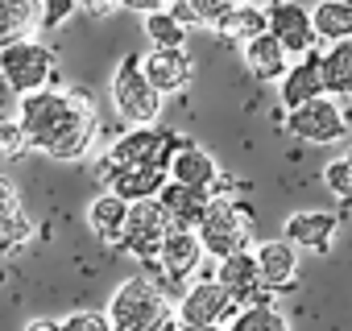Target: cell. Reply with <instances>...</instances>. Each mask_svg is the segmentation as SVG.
<instances>
[{
	"mask_svg": "<svg viewBox=\"0 0 352 331\" xmlns=\"http://www.w3.org/2000/svg\"><path fill=\"white\" fill-rule=\"evenodd\" d=\"M224 331H290V319L278 310V302L270 306H241Z\"/></svg>",
	"mask_w": 352,
	"mask_h": 331,
	"instance_id": "27",
	"label": "cell"
},
{
	"mask_svg": "<svg viewBox=\"0 0 352 331\" xmlns=\"http://www.w3.org/2000/svg\"><path fill=\"white\" fill-rule=\"evenodd\" d=\"M270 17V34L282 42V50L290 58H302L307 50H315V25H311V9H302L298 0H274L265 9Z\"/></svg>",
	"mask_w": 352,
	"mask_h": 331,
	"instance_id": "12",
	"label": "cell"
},
{
	"mask_svg": "<svg viewBox=\"0 0 352 331\" xmlns=\"http://www.w3.org/2000/svg\"><path fill=\"white\" fill-rule=\"evenodd\" d=\"M311 25H315V38L327 46L352 42V0H319L311 9Z\"/></svg>",
	"mask_w": 352,
	"mask_h": 331,
	"instance_id": "22",
	"label": "cell"
},
{
	"mask_svg": "<svg viewBox=\"0 0 352 331\" xmlns=\"http://www.w3.org/2000/svg\"><path fill=\"white\" fill-rule=\"evenodd\" d=\"M166 174H170V183L199 187V191H216V183H220V166H216V157H212L204 145H191V141H187L179 153L170 157Z\"/></svg>",
	"mask_w": 352,
	"mask_h": 331,
	"instance_id": "17",
	"label": "cell"
},
{
	"mask_svg": "<svg viewBox=\"0 0 352 331\" xmlns=\"http://www.w3.org/2000/svg\"><path fill=\"white\" fill-rule=\"evenodd\" d=\"M79 13V0H38V25L42 30H58Z\"/></svg>",
	"mask_w": 352,
	"mask_h": 331,
	"instance_id": "31",
	"label": "cell"
},
{
	"mask_svg": "<svg viewBox=\"0 0 352 331\" xmlns=\"http://www.w3.org/2000/svg\"><path fill=\"white\" fill-rule=\"evenodd\" d=\"M38 25V0H0V46L30 38Z\"/></svg>",
	"mask_w": 352,
	"mask_h": 331,
	"instance_id": "25",
	"label": "cell"
},
{
	"mask_svg": "<svg viewBox=\"0 0 352 331\" xmlns=\"http://www.w3.org/2000/svg\"><path fill=\"white\" fill-rule=\"evenodd\" d=\"M0 79H5L17 95L46 91L50 79H54V54L38 38L9 42V46H0Z\"/></svg>",
	"mask_w": 352,
	"mask_h": 331,
	"instance_id": "6",
	"label": "cell"
},
{
	"mask_svg": "<svg viewBox=\"0 0 352 331\" xmlns=\"http://www.w3.org/2000/svg\"><path fill=\"white\" fill-rule=\"evenodd\" d=\"M79 9H87L91 17H108L116 13V0H79Z\"/></svg>",
	"mask_w": 352,
	"mask_h": 331,
	"instance_id": "37",
	"label": "cell"
},
{
	"mask_svg": "<svg viewBox=\"0 0 352 331\" xmlns=\"http://www.w3.org/2000/svg\"><path fill=\"white\" fill-rule=\"evenodd\" d=\"M216 34L220 38H228V42H253V38H261V34H270V17H265V5H257V0H245V5H236L220 25H216Z\"/></svg>",
	"mask_w": 352,
	"mask_h": 331,
	"instance_id": "24",
	"label": "cell"
},
{
	"mask_svg": "<svg viewBox=\"0 0 352 331\" xmlns=\"http://www.w3.org/2000/svg\"><path fill=\"white\" fill-rule=\"evenodd\" d=\"M216 282L228 290V298H232L236 306H270V302H274V290L261 282V269H257V261H253V249L216 261Z\"/></svg>",
	"mask_w": 352,
	"mask_h": 331,
	"instance_id": "10",
	"label": "cell"
},
{
	"mask_svg": "<svg viewBox=\"0 0 352 331\" xmlns=\"http://www.w3.org/2000/svg\"><path fill=\"white\" fill-rule=\"evenodd\" d=\"M179 331H224V327H179Z\"/></svg>",
	"mask_w": 352,
	"mask_h": 331,
	"instance_id": "39",
	"label": "cell"
},
{
	"mask_svg": "<svg viewBox=\"0 0 352 331\" xmlns=\"http://www.w3.org/2000/svg\"><path fill=\"white\" fill-rule=\"evenodd\" d=\"M145 34H149L153 50H187V21H179L170 9L145 13Z\"/></svg>",
	"mask_w": 352,
	"mask_h": 331,
	"instance_id": "26",
	"label": "cell"
},
{
	"mask_svg": "<svg viewBox=\"0 0 352 331\" xmlns=\"http://www.w3.org/2000/svg\"><path fill=\"white\" fill-rule=\"evenodd\" d=\"M17 108H21V95L0 79V120H17Z\"/></svg>",
	"mask_w": 352,
	"mask_h": 331,
	"instance_id": "34",
	"label": "cell"
},
{
	"mask_svg": "<svg viewBox=\"0 0 352 331\" xmlns=\"http://www.w3.org/2000/svg\"><path fill=\"white\" fill-rule=\"evenodd\" d=\"M13 207H21V199H17V187H13L5 174H0V216H5V212H13Z\"/></svg>",
	"mask_w": 352,
	"mask_h": 331,
	"instance_id": "36",
	"label": "cell"
},
{
	"mask_svg": "<svg viewBox=\"0 0 352 331\" xmlns=\"http://www.w3.org/2000/svg\"><path fill=\"white\" fill-rule=\"evenodd\" d=\"M319 71H323V95L344 104L352 100V42H336L319 50Z\"/></svg>",
	"mask_w": 352,
	"mask_h": 331,
	"instance_id": "20",
	"label": "cell"
},
{
	"mask_svg": "<svg viewBox=\"0 0 352 331\" xmlns=\"http://www.w3.org/2000/svg\"><path fill=\"white\" fill-rule=\"evenodd\" d=\"M153 265L166 277V286H174V282H195V273L204 265V244H199L195 228H170V236L162 240V253H157Z\"/></svg>",
	"mask_w": 352,
	"mask_h": 331,
	"instance_id": "11",
	"label": "cell"
},
{
	"mask_svg": "<svg viewBox=\"0 0 352 331\" xmlns=\"http://www.w3.org/2000/svg\"><path fill=\"white\" fill-rule=\"evenodd\" d=\"M249 228H253V216H249V207H245L241 199H220V195H212L208 212H204L199 224H195V236H199V244H204L208 257L224 261V257L249 249V240H253Z\"/></svg>",
	"mask_w": 352,
	"mask_h": 331,
	"instance_id": "4",
	"label": "cell"
},
{
	"mask_svg": "<svg viewBox=\"0 0 352 331\" xmlns=\"http://www.w3.org/2000/svg\"><path fill=\"white\" fill-rule=\"evenodd\" d=\"M116 9H133V13H157V9H170V0H116Z\"/></svg>",
	"mask_w": 352,
	"mask_h": 331,
	"instance_id": "35",
	"label": "cell"
},
{
	"mask_svg": "<svg viewBox=\"0 0 352 331\" xmlns=\"http://www.w3.org/2000/svg\"><path fill=\"white\" fill-rule=\"evenodd\" d=\"M336 236H340L336 212H294L282 224V240H290L294 249H307V253H331Z\"/></svg>",
	"mask_w": 352,
	"mask_h": 331,
	"instance_id": "14",
	"label": "cell"
},
{
	"mask_svg": "<svg viewBox=\"0 0 352 331\" xmlns=\"http://www.w3.org/2000/svg\"><path fill=\"white\" fill-rule=\"evenodd\" d=\"M212 203V191H199V187H183V183H166L162 195H157V207L170 216L174 228H195L199 216L208 212Z\"/></svg>",
	"mask_w": 352,
	"mask_h": 331,
	"instance_id": "19",
	"label": "cell"
},
{
	"mask_svg": "<svg viewBox=\"0 0 352 331\" xmlns=\"http://www.w3.org/2000/svg\"><path fill=\"white\" fill-rule=\"evenodd\" d=\"M236 5H245V0H179V9H170L179 21H195V25H208L216 30Z\"/></svg>",
	"mask_w": 352,
	"mask_h": 331,
	"instance_id": "28",
	"label": "cell"
},
{
	"mask_svg": "<svg viewBox=\"0 0 352 331\" xmlns=\"http://www.w3.org/2000/svg\"><path fill=\"white\" fill-rule=\"evenodd\" d=\"M108 95H112L116 116H120L129 128H149V124H157V116H162V95H157V91L149 87V79L141 75V54H124V58H120V67L112 71Z\"/></svg>",
	"mask_w": 352,
	"mask_h": 331,
	"instance_id": "5",
	"label": "cell"
},
{
	"mask_svg": "<svg viewBox=\"0 0 352 331\" xmlns=\"http://www.w3.org/2000/svg\"><path fill=\"white\" fill-rule=\"evenodd\" d=\"M141 75L149 79V87L166 100V95H183L195 79V62L187 50H145L141 54Z\"/></svg>",
	"mask_w": 352,
	"mask_h": 331,
	"instance_id": "13",
	"label": "cell"
},
{
	"mask_svg": "<svg viewBox=\"0 0 352 331\" xmlns=\"http://www.w3.org/2000/svg\"><path fill=\"white\" fill-rule=\"evenodd\" d=\"M323 187H327L336 199L352 203V149H348L344 157H331V161L323 166Z\"/></svg>",
	"mask_w": 352,
	"mask_h": 331,
	"instance_id": "30",
	"label": "cell"
},
{
	"mask_svg": "<svg viewBox=\"0 0 352 331\" xmlns=\"http://www.w3.org/2000/svg\"><path fill=\"white\" fill-rule=\"evenodd\" d=\"M286 133L298 137V141H311V145H336L348 137V116L336 100L319 95L294 112H286Z\"/></svg>",
	"mask_w": 352,
	"mask_h": 331,
	"instance_id": "8",
	"label": "cell"
},
{
	"mask_svg": "<svg viewBox=\"0 0 352 331\" xmlns=\"http://www.w3.org/2000/svg\"><path fill=\"white\" fill-rule=\"evenodd\" d=\"M124 220H129V203L116 199L112 191H104V195H96V199L87 203V228H91V236L104 240V244H120Z\"/></svg>",
	"mask_w": 352,
	"mask_h": 331,
	"instance_id": "21",
	"label": "cell"
},
{
	"mask_svg": "<svg viewBox=\"0 0 352 331\" xmlns=\"http://www.w3.org/2000/svg\"><path fill=\"white\" fill-rule=\"evenodd\" d=\"M290 62H294V58L282 50V42H278L274 34H261V38L245 42V67H249L257 79H282Z\"/></svg>",
	"mask_w": 352,
	"mask_h": 331,
	"instance_id": "23",
	"label": "cell"
},
{
	"mask_svg": "<svg viewBox=\"0 0 352 331\" xmlns=\"http://www.w3.org/2000/svg\"><path fill=\"white\" fill-rule=\"evenodd\" d=\"M58 331H112V323L100 310H75V315L58 319Z\"/></svg>",
	"mask_w": 352,
	"mask_h": 331,
	"instance_id": "32",
	"label": "cell"
},
{
	"mask_svg": "<svg viewBox=\"0 0 352 331\" xmlns=\"http://www.w3.org/2000/svg\"><path fill=\"white\" fill-rule=\"evenodd\" d=\"M34 236H38V228H34V220L25 216V207H13V212L0 216V257L21 253Z\"/></svg>",
	"mask_w": 352,
	"mask_h": 331,
	"instance_id": "29",
	"label": "cell"
},
{
	"mask_svg": "<svg viewBox=\"0 0 352 331\" xmlns=\"http://www.w3.org/2000/svg\"><path fill=\"white\" fill-rule=\"evenodd\" d=\"M253 261H257L261 282H265L270 290H282V286H294V282H298V249H294L290 240H282V236L261 240V244L253 249Z\"/></svg>",
	"mask_w": 352,
	"mask_h": 331,
	"instance_id": "18",
	"label": "cell"
},
{
	"mask_svg": "<svg viewBox=\"0 0 352 331\" xmlns=\"http://www.w3.org/2000/svg\"><path fill=\"white\" fill-rule=\"evenodd\" d=\"M30 145H25V133H21V124L17 120H0V153L5 157H17V153H25Z\"/></svg>",
	"mask_w": 352,
	"mask_h": 331,
	"instance_id": "33",
	"label": "cell"
},
{
	"mask_svg": "<svg viewBox=\"0 0 352 331\" xmlns=\"http://www.w3.org/2000/svg\"><path fill=\"white\" fill-rule=\"evenodd\" d=\"M17 124L25 133V145L54 157V161H83L100 141V116L87 91H34L21 95Z\"/></svg>",
	"mask_w": 352,
	"mask_h": 331,
	"instance_id": "1",
	"label": "cell"
},
{
	"mask_svg": "<svg viewBox=\"0 0 352 331\" xmlns=\"http://www.w3.org/2000/svg\"><path fill=\"white\" fill-rule=\"evenodd\" d=\"M236 310L241 306L228 298V290L216 277H195L174 306V319H179V327H228Z\"/></svg>",
	"mask_w": 352,
	"mask_h": 331,
	"instance_id": "7",
	"label": "cell"
},
{
	"mask_svg": "<svg viewBox=\"0 0 352 331\" xmlns=\"http://www.w3.org/2000/svg\"><path fill=\"white\" fill-rule=\"evenodd\" d=\"M183 145H187V141H183L179 133L157 128V124H149V128H129V133H120V137L100 153L96 174L104 179L108 170H129V166H153V170H166L170 157L179 153Z\"/></svg>",
	"mask_w": 352,
	"mask_h": 331,
	"instance_id": "3",
	"label": "cell"
},
{
	"mask_svg": "<svg viewBox=\"0 0 352 331\" xmlns=\"http://www.w3.org/2000/svg\"><path fill=\"white\" fill-rule=\"evenodd\" d=\"M170 216L157 207V199H145V203H129V220H124V236L120 244L137 257V261H157L162 253V240L170 236Z\"/></svg>",
	"mask_w": 352,
	"mask_h": 331,
	"instance_id": "9",
	"label": "cell"
},
{
	"mask_svg": "<svg viewBox=\"0 0 352 331\" xmlns=\"http://www.w3.org/2000/svg\"><path fill=\"white\" fill-rule=\"evenodd\" d=\"M100 183H104V191H112L124 203H145V199L162 195V187L170 183V174L153 170V166H129V170H108Z\"/></svg>",
	"mask_w": 352,
	"mask_h": 331,
	"instance_id": "16",
	"label": "cell"
},
{
	"mask_svg": "<svg viewBox=\"0 0 352 331\" xmlns=\"http://www.w3.org/2000/svg\"><path fill=\"white\" fill-rule=\"evenodd\" d=\"M104 315H108L112 331H179V319H174V310H170L166 290L153 277H145V273L120 282L112 290Z\"/></svg>",
	"mask_w": 352,
	"mask_h": 331,
	"instance_id": "2",
	"label": "cell"
},
{
	"mask_svg": "<svg viewBox=\"0 0 352 331\" xmlns=\"http://www.w3.org/2000/svg\"><path fill=\"white\" fill-rule=\"evenodd\" d=\"M25 331H58V319H30Z\"/></svg>",
	"mask_w": 352,
	"mask_h": 331,
	"instance_id": "38",
	"label": "cell"
},
{
	"mask_svg": "<svg viewBox=\"0 0 352 331\" xmlns=\"http://www.w3.org/2000/svg\"><path fill=\"white\" fill-rule=\"evenodd\" d=\"M319 95H323L319 50H307V54L294 58V62L286 67V75L278 79V100H282L286 112H294V108H302V104H311V100H319Z\"/></svg>",
	"mask_w": 352,
	"mask_h": 331,
	"instance_id": "15",
	"label": "cell"
}]
</instances>
